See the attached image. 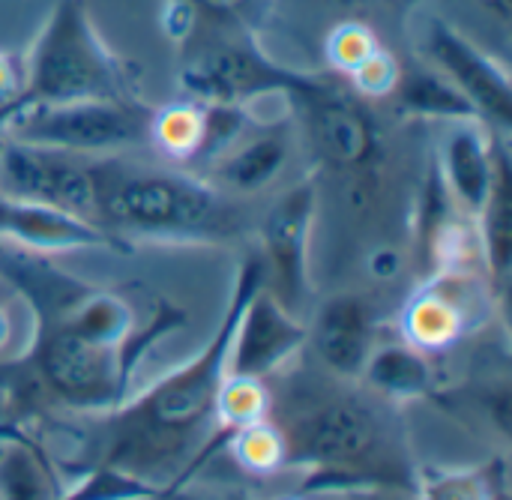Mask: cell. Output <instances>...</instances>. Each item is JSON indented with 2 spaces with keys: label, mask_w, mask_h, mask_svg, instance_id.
Wrapping results in <instances>:
<instances>
[{
  "label": "cell",
  "mask_w": 512,
  "mask_h": 500,
  "mask_svg": "<svg viewBox=\"0 0 512 500\" xmlns=\"http://www.w3.org/2000/svg\"><path fill=\"white\" fill-rule=\"evenodd\" d=\"M261 285V258H243L228 309L204 354L153 384L138 399L108 411L99 465L168 495H174L180 483L198 471L201 456L216 435V399L228 375V351L237 321Z\"/></svg>",
  "instance_id": "cell-1"
},
{
  "label": "cell",
  "mask_w": 512,
  "mask_h": 500,
  "mask_svg": "<svg viewBox=\"0 0 512 500\" xmlns=\"http://www.w3.org/2000/svg\"><path fill=\"white\" fill-rule=\"evenodd\" d=\"M348 384L309 396L282 423L270 417L285 438V468L309 471V492H414L417 468L396 405Z\"/></svg>",
  "instance_id": "cell-2"
},
{
  "label": "cell",
  "mask_w": 512,
  "mask_h": 500,
  "mask_svg": "<svg viewBox=\"0 0 512 500\" xmlns=\"http://www.w3.org/2000/svg\"><path fill=\"white\" fill-rule=\"evenodd\" d=\"M138 81V66L99 36L84 0H57L24 51V81L18 96L0 108V132L27 108L84 99L138 102Z\"/></svg>",
  "instance_id": "cell-3"
},
{
  "label": "cell",
  "mask_w": 512,
  "mask_h": 500,
  "mask_svg": "<svg viewBox=\"0 0 512 500\" xmlns=\"http://www.w3.org/2000/svg\"><path fill=\"white\" fill-rule=\"evenodd\" d=\"M99 225L114 237L159 243H225L240 231L237 207L210 180L186 171H120L99 204Z\"/></svg>",
  "instance_id": "cell-4"
},
{
  "label": "cell",
  "mask_w": 512,
  "mask_h": 500,
  "mask_svg": "<svg viewBox=\"0 0 512 500\" xmlns=\"http://www.w3.org/2000/svg\"><path fill=\"white\" fill-rule=\"evenodd\" d=\"M312 72L285 66L258 33H225L198 27L180 45V90L195 102L252 105L258 99H288L303 90Z\"/></svg>",
  "instance_id": "cell-5"
},
{
  "label": "cell",
  "mask_w": 512,
  "mask_h": 500,
  "mask_svg": "<svg viewBox=\"0 0 512 500\" xmlns=\"http://www.w3.org/2000/svg\"><path fill=\"white\" fill-rule=\"evenodd\" d=\"M324 168L366 180L384 162V126L375 102L333 72H312L306 87L285 99Z\"/></svg>",
  "instance_id": "cell-6"
},
{
  "label": "cell",
  "mask_w": 512,
  "mask_h": 500,
  "mask_svg": "<svg viewBox=\"0 0 512 500\" xmlns=\"http://www.w3.org/2000/svg\"><path fill=\"white\" fill-rule=\"evenodd\" d=\"M150 114L153 108L144 99H84L66 105L27 108L15 114L0 135L33 147L102 159L144 147Z\"/></svg>",
  "instance_id": "cell-7"
},
{
  "label": "cell",
  "mask_w": 512,
  "mask_h": 500,
  "mask_svg": "<svg viewBox=\"0 0 512 500\" xmlns=\"http://www.w3.org/2000/svg\"><path fill=\"white\" fill-rule=\"evenodd\" d=\"M111 171V156H75L0 135V195L48 204L99 222V204Z\"/></svg>",
  "instance_id": "cell-8"
},
{
  "label": "cell",
  "mask_w": 512,
  "mask_h": 500,
  "mask_svg": "<svg viewBox=\"0 0 512 500\" xmlns=\"http://www.w3.org/2000/svg\"><path fill=\"white\" fill-rule=\"evenodd\" d=\"M501 312L486 276L477 267L429 273V279L402 306V336L423 354H438L480 330L492 312Z\"/></svg>",
  "instance_id": "cell-9"
},
{
  "label": "cell",
  "mask_w": 512,
  "mask_h": 500,
  "mask_svg": "<svg viewBox=\"0 0 512 500\" xmlns=\"http://www.w3.org/2000/svg\"><path fill=\"white\" fill-rule=\"evenodd\" d=\"M318 213V183L315 177H303L288 186L264 213L258 228L261 243V270L264 288L291 312L297 315L312 291L309 282V249H312V228Z\"/></svg>",
  "instance_id": "cell-10"
},
{
  "label": "cell",
  "mask_w": 512,
  "mask_h": 500,
  "mask_svg": "<svg viewBox=\"0 0 512 500\" xmlns=\"http://www.w3.org/2000/svg\"><path fill=\"white\" fill-rule=\"evenodd\" d=\"M417 45L423 63L438 69L474 105L477 117L495 135L507 138L512 129V87L507 66L441 15H429L423 21Z\"/></svg>",
  "instance_id": "cell-11"
},
{
  "label": "cell",
  "mask_w": 512,
  "mask_h": 500,
  "mask_svg": "<svg viewBox=\"0 0 512 500\" xmlns=\"http://www.w3.org/2000/svg\"><path fill=\"white\" fill-rule=\"evenodd\" d=\"M306 342H309V327L297 321V315H291L261 285L237 321L228 351V375L267 381L285 363H291Z\"/></svg>",
  "instance_id": "cell-12"
},
{
  "label": "cell",
  "mask_w": 512,
  "mask_h": 500,
  "mask_svg": "<svg viewBox=\"0 0 512 500\" xmlns=\"http://www.w3.org/2000/svg\"><path fill=\"white\" fill-rule=\"evenodd\" d=\"M0 243L39 252V255H54V252H78V249H114V252H129L126 240L114 237L108 228H102L93 219L0 195Z\"/></svg>",
  "instance_id": "cell-13"
},
{
  "label": "cell",
  "mask_w": 512,
  "mask_h": 500,
  "mask_svg": "<svg viewBox=\"0 0 512 500\" xmlns=\"http://www.w3.org/2000/svg\"><path fill=\"white\" fill-rule=\"evenodd\" d=\"M507 138L495 135L483 120H456L441 126L435 171L465 216H477L498 174V156Z\"/></svg>",
  "instance_id": "cell-14"
},
{
  "label": "cell",
  "mask_w": 512,
  "mask_h": 500,
  "mask_svg": "<svg viewBox=\"0 0 512 500\" xmlns=\"http://www.w3.org/2000/svg\"><path fill=\"white\" fill-rule=\"evenodd\" d=\"M309 342L324 369L342 381H360L375 348V312L363 294L345 291L321 303Z\"/></svg>",
  "instance_id": "cell-15"
},
{
  "label": "cell",
  "mask_w": 512,
  "mask_h": 500,
  "mask_svg": "<svg viewBox=\"0 0 512 500\" xmlns=\"http://www.w3.org/2000/svg\"><path fill=\"white\" fill-rule=\"evenodd\" d=\"M294 153V126L291 120H279L261 126L255 135H243L225 156H219L204 180H210L219 192L231 195H258L270 189L282 171L288 168Z\"/></svg>",
  "instance_id": "cell-16"
},
{
  "label": "cell",
  "mask_w": 512,
  "mask_h": 500,
  "mask_svg": "<svg viewBox=\"0 0 512 500\" xmlns=\"http://www.w3.org/2000/svg\"><path fill=\"white\" fill-rule=\"evenodd\" d=\"M477 231V249H480V267L483 276L504 309L507 288H510V261H512V177H510V150L501 147L498 156V174L489 189L486 204L474 216Z\"/></svg>",
  "instance_id": "cell-17"
},
{
  "label": "cell",
  "mask_w": 512,
  "mask_h": 500,
  "mask_svg": "<svg viewBox=\"0 0 512 500\" xmlns=\"http://www.w3.org/2000/svg\"><path fill=\"white\" fill-rule=\"evenodd\" d=\"M390 99L396 102V111L402 117L411 120H423V123H456V120H480L474 105L429 63H417L414 69L402 66L399 84L390 93Z\"/></svg>",
  "instance_id": "cell-18"
},
{
  "label": "cell",
  "mask_w": 512,
  "mask_h": 500,
  "mask_svg": "<svg viewBox=\"0 0 512 500\" xmlns=\"http://www.w3.org/2000/svg\"><path fill=\"white\" fill-rule=\"evenodd\" d=\"M360 381L378 393L387 402H408V399H423L429 396L435 384V369L429 363V354L417 351L408 342L396 345H375Z\"/></svg>",
  "instance_id": "cell-19"
},
{
  "label": "cell",
  "mask_w": 512,
  "mask_h": 500,
  "mask_svg": "<svg viewBox=\"0 0 512 500\" xmlns=\"http://www.w3.org/2000/svg\"><path fill=\"white\" fill-rule=\"evenodd\" d=\"M0 500H63L48 459L18 432L0 435Z\"/></svg>",
  "instance_id": "cell-20"
},
{
  "label": "cell",
  "mask_w": 512,
  "mask_h": 500,
  "mask_svg": "<svg viewBox=\"0 0 512 500\" xmlns=\"http://www.w3.org/2000/svg\"><path fill=\"white\" fill-rule=\"evenodd\" d=\"M204 135V105L195 99H177L162 108H153L147 144L156 147L165 159L192 168L201 150Z\"/></svg>",
  "instance_id": "cell-21"
},
{
  "label": "cell",
  "mask_w": 512,
  "mask_h": 500,
  "mask_svg": "<svg viewBox=\"0 0 512 500\" xmlns=\"http://www.w3.org/2000/svg\"><path fill=\"white\" fill-rule=\"evenodd\" d=\"M273 411V390L261 378L225 375L216 399V432L234 435L243 426L267 420Z\"/></svg>",
  "instance_id": "cell-22"
},
{
  "label": "cell",
  "mask_w": 512,
  "mask_h": 500,
  "mask_svg": "<svg viewBox=\"0 0 512 500\" xmlns=\"http://www.w3.org/2000/svg\"><path fill=\"white\" fill-rule=\"evenodd\" d=\"M228 453L234 456V462L255 477H270L276 471L285 468V438L279 432V426L267 417L258 420L252 426L237 429L228 441H225Z\"/></svg>",
  "instance_id": "cell-23"
},
{
  "label": "cell",
  "mask_w": 512,
  "mask_h": 500,
  "mask_svg": "<svg viewBox=\"0 0 512 500\" xmlns=\"http://www.w3.org/2000/svg\"><path fill=\"white\" fill-rule=\"evenodd\" d=\"M186 6L198 27L225 33H261L279 0H171ZM195 27V30H198Z\"/></svg>",
  "instance_id": "cell-24"
},
{
  "label": "cell",
  "mask_w": 512,
  "mask_h": 500,
  "mask_svg": "<svg viewBox=\"0 0 512 500\" xmlns=\"http://www.w3.org/2000/svg\"><path fill=\"white\" fill-rule=\"evenodd\" d=\"M414 500H498V480L489 468L444 471L423 468L414 480Z\"/></svg>",
  "instance_id": "cell-25"
},
{
  "label": "cell",
  "mask_w": 512,
  "mask_h": 500,
  "mask_svg": "<svg viewBox=\"0 0 512 500\" xmlns=\"http://www.w3.org/2000/svg\"><path fill=\"white\" fill-rule=\"evenodd\" d=\"M381 48L378 33L360 21V18H345L336 21L327 36H324V60H327V72L348 78L354 69H360L375 51Z\"/></svg>",
  "instance_id": "cell-26"
},
{
  "label": "cell",
  "mask_w": 512,
  "mask_h": 500,
  "mask_svg": "<svg viewBox=\"0 0 512 500\" xmlns=\"http://www.w3.org/2000/svg\"><path fill=\"white\" fill-rule=\"evenodd\" d=\"M201 105H204V135L192 168L213 165L219 156H225L243 135H249V126L255 120L249 105H225V102H201Z\"/></svg>",
  "instance_id": "cell-27"
},
{
  "label": "cell",
  "mask_w": 512,
  "mask_h": 500,
  "mask_svg": "<svg viewBox=\"0 0 512 500\" xmlns=\"http://www.w3.org/2000/svg\"><path fill=\"white\" fill-rule=\"evenodd\" d=\"M399 75H402V63L396 60V54L390 48H378L360 69H354L345 81L351 84L354 93H360L363 99L369 102H378V99H390V93L396 90L399 84Z\"/></svg>",
  "instance_id": "cell-28"
},
{
  "label": "cell",
  "mask_w": 512,
  "mask_h": 500,
  "mask_svg": "<svg viewBox=\"0 0 512 500\" xmlns=\"http://www.w3.org/2000/svg\"><path fill=\"white\" fill-rule=\"evenodd\" d=\"M24 81V54L0 51V108H6Z\"/></svg>",
  "instance_id": "cell-29"
},
{
  "label": "cell",
  "mask_w": 512,
  "mask_h": 500,
  "mask_svg": "<svg viewBox=\"0 0 512 500\" xmlns=\"http://www.w3.org/2000/svg\"><path fill=\"white\" fill-rule=\"evenodd\" d=\"M366 270H369L375 279H381V282L399 276V270H402V255H399V249H393V246H375V249L369 252V258H366Z\"/></svg>",
  "instance_id": "cell-30"
},
{
  "label": "cell",
  "mask_w": 512,
  "mask_h": 500,
  "mask_svg": "<svg viewBox=\"0 0 512 500\" xmlns=\"http://www.w3.org/2000/svg\"><path fill=\"white\" fill-rule=\"evenodd\" d=\"M483 3V9L498 21V27H510V9H512V0H480Z\"/></svg>",
  "instance_id": "cell-31"
},
{
  "label": "cell",
  "mask_w": 512,
  "mask_h": 500,
  "mask_svg": "<svg viewBox=\"0 0 512 500\" xmlns=\"http://www.w3.org/2000/svg\"><path fill=\"white\" fill-rule=\"evenodd\" d=\"M363 500H414L411 492H396V489H372V492H360Z\"/></svg>",
  "instance_id": "cell-32"
},
{
  "label": "cell",
  "mask_w": 512,
  "mask_h": 500,
  "mask_svg": "<svg viewBox=\"0 0 512 500\" xmlns=\"http://www.w3.org/2000/svg\"><path fill=\"white\" fill-rule=\"evenodd\" d=\"M9 339V318H6V312L0 309V345Z\"/></svg>",
  "instance_id": "cell-33"
},
{
  "label": "cell",
  "mask_w": 512,
  "mask_h": 500,
  "mask_svg": "<svg viewBox=\"0 0 512 500\" xmlns=\"http://www.w3.org/2000/svg\"><path fill=\"white\" fill-rule=\"evenodd\" d=\"M336 3H345V6H357V3H366V0H336Z\"/></svg>",
  "instance_id": "cell-34"
},
{
  "label": "cell",
  "mask_w": 512,
  "mask_h": 500,
  "mask_svg": "<svg viewBox=\"0 0 512 500\" xmlns=\"http://www.w3.org/2000/svg\"><path fill=\"white\" fill-rule=\"evenodd\" d=\"M171 495H156V498H144V500H168Z\"/></svg>",
  "instance_id": "cell-35"
}]
</instances>
